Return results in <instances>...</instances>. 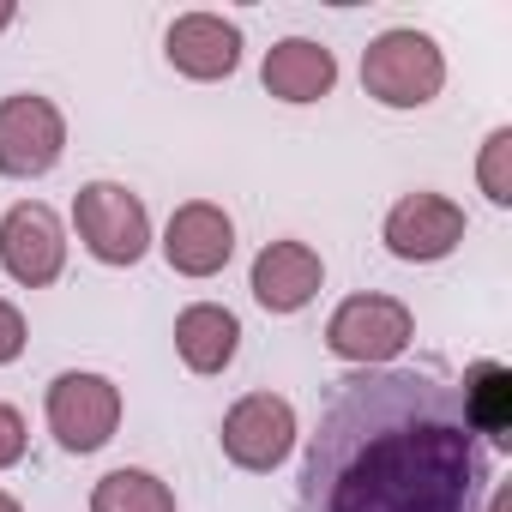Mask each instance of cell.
<instances>
[{
	"instance_id": "cell-1",
	"label": "cell",
	"mask_w": 512,
	"mask_h": 512,
	"mask_svg": "<svg viewBox=\"0 0 512 512\" xmlns=\"http://www.w3.org/2000/svg\"><path fill=\"white\" fill-rule=\"evenodd\" d=\"M482 488L488 446L428 368L338 380L302 458V512H476Z\"/></svg>"
},
{
	"instance_id": "cell-2",
	"label": "cell",
	"mask_w": 512,
	"mask_h": 512,
	"mask_svg": "<svg viewBox=\"0 0 512 512\" xmlns=\"http://www.w3.org/2000/svg\"><path fill=\"white\" fill-rule=\"evenodd\" d=\"M362 85L386 109H422L446 85V55L422 31H380L362 55Z\"/></svg>"
},
{
	"instance_id": "cell-3",
	"label": "cell",
	"mask_w": 512,
	"mask_h": 512,
	"mask_svg": "<svg viewBox=\"0 0 512 512\" xmlns=\"http://www.w3.org/2000/svg\"><path fill=\"white\" fill-rule=\"evenodd\" d=\"M73 223H79V241L91 247V260H103V266H139L145 247H151L145 199L127 193L121 181H91V187H79Z\"/></svg>"
},
{
	"instance_id": "cell-4",
	"label": "cell",
	"mask_w": 512,
	"mask_h": 512,
	"mask_svg": "<svg viewBox=\"0 0 512 512\" xmlns=\"http://www.w3.org/2000/svg\"><path fill=\"white\" fill-rule=\"evenodd\" d=\"M410 332H416V320L398 296H350L326 320V350L356 368H380L410 344Z\"/></svg>"
},
{
	"instance_id": "cell-5",
	"label": "cell",
	"mask_w": 512,
	"mask_h": 512,
	"mask_svg": "<svg viewBox=\"0 0 512 512\" xmlns=\"http://www.w3.org/2000/svg\"><path fill=\"white\" fill-rule=\"evenodd\" d=\"M49 428L67 452H103L121 428V386L103 374H61L49 386Z\"/></svg>"
},
{
	"instance_id": "cell-6",
	"label": "cell",
	"mask_w": 512,
	"mask_h": 512,
	"mask_svg": "<svg viewBox=\"0 0 512 512\" xmlns=\"http://www.w3.org/2000/svg\"><path fill=\"white\" fill-rule=\"evenodd\" d=\"M67 151V121L49 97H7L0 103V175H13V181H37L61 163Z\"/></svg>"
},
{
	"instance_id": "cell-7",
	"label": "cell",
	"mask_w": 512,
	"mask_h": 512,
	"mask_svg": "<svg viewBox=\"0 0 512 512\" xmlns=\"http://www.w3.org/2000/svg\"><path fill=\"white\" fill-rule=\"evenodd\" d=\"M217 440H223V458L241 470H278L296 446V410L278 392H247L241 404H229Z\"/></svg>"
},
{
	"instance_id": "cell-8",
	"label": "cell",
	"mask_w": 512,
	"mask_h": 512,
	"mask_svg": "<svg viewBox=\"0 0 512 512\" xmlns=\"http://www.w3.org/2000/svg\"><path fill=\"white\" fill-rule=\"evenodd\" d=\"M0 266H7V278L25 284V290L55 284L61 266H67V229H61V217L49 205H37V199L13 205L7 217H0Z\"/></svg>"
},
{
	"instance_id": "cell-9",
	"label": "cell",
	"mask_w": 512,
	"mask_h": 512,
	"mask_svg": "<svg viewBox=\"0 0 512 512\" xmlns=\"http://www.w3.org/2000/svg\"><path fill=\"white\" fill-rule=\"evenodd\" d=\"M464 241V211L446 193H404L386 211V247L410 266H434Z\"/></svg>"
},
{
	"instance_id": "cell-10",
	"label": "cell",
	"mask_w": 512,
	"mask_h": 512,
	"mask_svg": "<svg viewBox=\"0 0 512 512\" xmlns=\"http://www.w3.org/2000/svg\"><path fill=\"white\" fill-rule=\"evenodd\" d=\"M229 253H235V223L211 199H187L163 229V260L181 278H217L229 266Z\"/></svg>"
},
{
	"instance_id": "cell-11",
	"label": "cell",
	"mask_w": 512,
	"mask_h": 512,
	"mask_svg": "<svg viewBox=\"0 0 512 512\" xmlns=\"http://www.w3.org/2000/svg\"><path fill=\"white\" fill-rule=\"evenodd\" d=\"M326 284V266L308 241H272L253 260V302L266 314H302Z\"/></svg>"
},
{
	"instance_id": "cell-12",
	"label": "cell",
	"mask_w": 512,
	"mask_h": 512,
	"mask_svg": "<svg viewBox=\"0 0 512 512\" xmlns=\"http://www.w3.org/2000/svg\"><path fill=\"white\" fill-rule=\"evenodd\" d=\"M163 49H169V67L175 73H187V79H229L235 67H241V31L229 25V19H217V13H181L175 25H169V37H163Z\"/></svg>"
},
{
	"instance_id": "cell-13",
	"label": "cell",
	"mask_w": 512,
	"mask_h": 512,
	"mask_svg": "<svg viewBox=\"0 0 512 512\" xmlns=\"http://www.w3.org/2000/svg\"><path fill=\"white\" fill-rule=\"evenodd\" d=\"M260 79H266V91L284 97V103H320V97H332V85H338V61H332L326 43L284 37V43L266 55Z\"/></svg>"
},
{
	"instance_id": "cell-14",
	"label": "cell",
	"mask_w": 512,
	"mask_h": 512,
	"mask_svg": "<svg viewBox=\"0 0 512 512\" xmlns=\"http://www.w3.org/2000/svg\"><path fill=\"white\" fill-rule=\"evenodd\" d=\"M175 350H181V362L193 374H223L235 362V350H241V320L229 308H217V302H193L175 320Z\"/></svg>"
},
{
	"instance_id": "cell-15",
	"label": "cell",
	"mask_w": 512,
	"mask_h": 512,
	"mask_svg": "<svg viewBox=\"0 0 512 512\" xmlns=\"http://www.w3.org/2000/svg\"><path fill=\"white\" fill-rule=\"evenodd\" d=\"M464 416H470V428H476V440H488V446H512V368H500V362H476L470 374H464Z\"/></svg>"
},
{
	"instance_id": "cell-16",
	"label": "cell",
	"mask_w": 512,
	"mask_h": 512,
	"mask_svg": "<svg viewBox=\"0 0 512 512\" xmlns=\"http://www.w3.org/2000/svg\"><path fill=\"white\" fill-rule=\"evenodd\" d=\"M91 512H175V488L151 470H109L91 488Z\"/></svg>"
},
{
	"instance_id": "cell-17",
	"label": "cell",
	"mask_w": 512,
	"mask_h": 512,
	"mask_svg": "<svg viewBox=\"0 0 512 512\" xmlns=\"http://www.w3.org/2000/svg\"><path fill=\"white\" fill-rule=\"evenodd\" d=\"M476 181L494 205H512V127H494L482 139V163H476Z\"/></svg>"
},
{
	"instance_id": "cell-18",
	"label": "cell",
	"mask_w": 512,
	"mask_h": 512,
	"mask_svg": "<svg viewBox=\"0 0 512 512\" xmlns=\"http://www.w3.org/2000/svg\"><path fill=\"white\" fill-rule=\"evenodd\" d=\"M25 416L13 410V404H0V470H13L19 458H25Z\"/></svg>"
},
{
	"instance_id": "cell-19",
	"label": "cell",
	"mask_w": 512,
	"mask_h": 512,
	"mask_svg": "<svg viewBox=\"0 0 512 512\" xmlns=\"http://www.w3.org/2000/svg\"><path fill=\"white\" fill-rule=\"evenodd\" d=\"M19 356H25V314H19L7 296H0V368L19 362Z\"/></svg>"
},
{
	"instance_id": "cell-20",
	"label": "cell",
	"mask_w": 512,
	"mask_h": 512,
	"mask_svg": "<svg viewBox=\"0 0 512 512\" xmlns=\"http://www.w3.org/2000/svg\"><path fill=\"white\" fill-rule=\"evenodd\" d=\"M488 512H512V494H506V488H494V500H488Z\"/></svg>"
},
{
	"instance_id": "cell-21",
	"label": "cell",
	"mask_w": 512,
	"mask_h": 512,
	"mask_svg": "<svg viewBox=\"0 0 512 512\" xmlns=\"http://www.w3.org/2000/svg\"><path fill=\"white\" fill-rule=\"evenodd\" d=\"M13 19H19V7H13V0H0V31H7Z\"/></svg>"
},
{
	"instance_id": "cell-22",
	"label": "cell",
	"mask_w": 512,
	"mask_h": 512,
	"mask_svg": "<svg viewBox=\"0 0 512 512\" xmlns=\"http://www.w3.org/2000/svg\"><path fill=\"white\" fill-rule=\"evenodd\" d=\"M0 512H25V506H19V500H13V494H0Z\"/></svg>"
}]
</instances>
